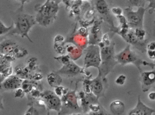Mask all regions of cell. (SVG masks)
Listing matches in <instances>:
<instances>
[{"instance_id":"6da1fadb","label":"cell","mask_w":155,"mask_h":115,"mask_svg":"<svg viewBox=\"0 0 155 115\" xmlns=\"http://www.w3.org/2000/svg\"><path fill=\"white\" fill-rule=\"evenodd\" d=\"M98 45L100 48L101 59L100 66L97 68L98 74L105 78L117 64L115 58V44L109 40L107 34H105Z\"/></svg>"},{"instance_id":"7a4b0ae2","label":"cell","mask_w":155,"mask_h":115,"mask_svg":"<svg viewBox=\"0 0 155 115\" xmlns=\"http://www.w3.org/2000/svg\"><path fill=\"white\" fill-rule=\"evenodd\" d=\"M12 23L13 27L8 34L26 38L30 42H33L29 36V33L32 28L37 24L34 15L25 13L24 9L20 8L13 17Z\"/></svg>"},{"instance_id":"3957f363","label":"cell","mask_w":155,"mask_h":115,"mask_svg":"<svg viewBox=\"0 0 155 115\" xmlns=\"http://www.w3.org/2000/svg\"><path fill=\"white\" fill-rule=\"evenodd\" d=\"M59 9V4L52 1H46L35 5V16L37 24L44 27L51 26L56 20Z\"/></svg>"},{"instance_id":"277c9868","label":"cell","mask_w":155,"mask_h":115,"mask_svg":"<svg viewBox=\"0 0 155 115\" xmlns=\"http://www.w3.org/2000/svg\"><path fill=\"white\" fill-rule=\"evenodd\" d=\"M116 60L117 64L124 66L127 64H132L134 65L140 73H142V66H148L154 69L153 63H150L143 60L131 48V46L127 44L126 47L118 54H116Z\"/></svg>"},{"instance_id":"5b68a950","label":"cell","mask_w":155,"mask_h":115,"mask_svg":"<svg viewBox=\"0 0 155 115\" xmlns=\"http://www.w3.org/2000/svg\"><path fill=\"white\" fill-rule=\"evenodd\" d=\"M92 7L99 20L105 22L114 32L117 29L115 25L114 15L111 11L106 0H91Z\"/></svg>"},{"instance_id":"8992f818","label":"cell","mask_w":155,"mask_h":115,"mask_svg":"<svg viewBox=\"0 0 155 115\" xmlns=\"http://www.w3.org/2000/svg\"><path fill=\"white\" fill-rule=\"evenodd\" d=\"M115 33L120 35L123 39L130 46H133L141 52H147V45L148 40L141 41L136 36L134 30L127 27H120L117 28Z\"/></svg>"},{"instance_id":"52a82bcc","label":"cell","mask_w":155,"mask_h":115,"mask_svg":"<svg viewBox=\"0 0 155 115\" xmlns=\"http://www.w3.org/2000/svg\"><path fill=\"white\" fill-rule=\"evenodd\" d=\"M146 10V8L143 7H139L136 11L129 7L123 10V15L126 19L129 28L133 30L144 28V19Z\"/></svg>"},{"instance_id":"ba28073f","label":"cell","mask_w":155,"mask_h":115,"mask_svg":"<svg viewBox=\"0 0 155 115\" xmlns=\"http://www.w3.org/2000/svg\"><path fill=\"white\" fill-rule=\"evenodd\" d=\"M84 51V66L86 69L90 67L98 68L101 63V53L99 45L88 44Z\"/></svg>"},{"instance_id":"9c48e42d","label":"cell","mask_w":155,"mask_h":115,"mask_svg":"<svg viewBox=\"0 0 155 115\" xmlns=\"http://www.w3.org/2000/svg\"><path fill=\"white\" fill-rule=\"evenodd\" d=\"M102 22L103 21L98 20L94 21L92 23L87 34L88 44L98 45L102 42L104 36L102 34Z\"/></svg>"},{"instance_id":"30bf717a","label":"cell","mask_w":155,"mask_h":115,"mask_svg":"<svg viewBox=\"0 0 155 115\" xmlns=\"http://www.w3.org/2000/svg\"><path fill=\"white\" fill-rule=\"evenodd\" d=\"M44 102L48 108L59 112L62 107V101L54 92L46 91L43 95Z\"/></svg>"},{"instance_id":"8fae6325","label":"cell","mask_w":155,"mask_h":115,"mask_svg":"<svg viewBox=\"0 0 155 115\" xmlns=\"http://www.w3.org/2000/svg\"><path fill=\"white\" fill-rule=\"evenodd\" d=\"M140 80L143 92H147L155 85V70L142 72Z\"/></svg>"},{"instance_id":"7c38bea8","label":"cell","mask_w":155,"mask_h":115,"mask_svg":"<svg viewBox=\"0 0 155 115\" xmlns=\"http://www.w3.org/2000/svg\"><path fill=\"white\" fill-rule=\"evenodd\" d=\"M23 80L16 76L11 75L7 77L2 83L1 89L5 90H16L21 87Z\"/></svg>"},{"instance_id":"4fadbf2b","label":"cell","mask_w":155,"mask_h":115,"mask_svg":"<svg viewBox=\"0 0 155 115\" xmlns=\"http://www.w3.org/2000/svg\"><path fill=\"white\" fill-rule=\"evenodd\" d=\"M104 79L98 74L96 78L88 81L87 84L92 94H94L97 99L100 97L103 96L104 94V85L103 82Z\"/></svg>"},{"instance_id":"5bb4252c","label":"cell","mask_w":155,"mask_h":115,"mask_svg":"<svg viewBox=\"0 0 155 115\" xmlns=\"http://www.w3.org/2000/svg\"><path fill=\"white\" fill-rule=\"evenodd\" d=\"M154 113H155V109L145 104L139 95L136 106L129 112L128 115H153Z\"/></svg>"},{"instance_id":"9a60e30c","label":"cell","mask_w":155,"mask_h":115,"mask_svg":"<svg viewBox=\"0 0 155 115\" xmlns=\"http://www.w3.org/2000/svg\"><path fill=\"white\" fill-rule=\"evenodd\" d=\"M81 68L73 61H69L58 70L56 73L58 74L65 75L71 76L79 74L81 72Z\"/></svg>"},{"instance_id":"2e32d148","label":"cell","mask_w":155,"mask_h":115,"mask_svg":"<svg viewBox=\"0 0 155 115\" xmlns=\"http://www.w3.org/2000/svg\"><path fill=\"white\" fill-rule=\"evenodd\" d=\"M18 44L12 40H5L0 43V53L6 54H12L14 50Z\"/></svg>"},{"instance_id":"e0dca14e","label":"cell","mask_w":155,"mask_h":115,"mask_svg":"<svg viewBox=\"0 0 155 115\" xmlns=\"http://www.w3.org/2000/svg\"><path fill=\"white\" fill-rule=\"evenodd\" d=\"M62 102L64 103V105L69 108L76 109L78 107L77 98L74 92H69L66 95L64 96Z\"/></svg>"},{"instance_id":"ac0fdd59","label":"cell","mask_w":155,"mask_h":115,"mask_svg":"<svg viewBox=\"0 0 155 115\" xmlns=\"http://www.w3.org/2000/svg\"><path fill=\"white\" fill-rule=\"evenodd\" d=\"M110 109L113 114L121 115L125 112V105L121 100H115L110 104Z\"/></svg>"},{"instance_id":"d6986e66","label":"cell","mask_w":155,"mask_h":115,"mask_svg":"<svg viewBox=\"0 0 155 115\" xmlns=\"http://www.w3.org/2000/svg\"><path fill=\"white\" fill-rule=\"evenodd\" d=\"M48 83L52 86L57 87L60 85V83L61 82V79L58 74L56 73H51L48 76Z\"/></svg>"},{"instance_id":"ffe728a7","label":"cell","mask_w":155,"mask_h":115,"mask_svg":"<svg viewBox=\"0 0 155 115\" xmlns=\"http://www.w3.org/2000/svg\"><path fill=\"white\" fill-rule=\"evenodd\" d=\"M28 53V51L25 49L18 45L14 50L12 54L16 59L24 58L25 57Z\"/></svg>"},{"instance_id":"44dd1931","label":"cell","mask_w":155,"mask_h":115,"mask_svg":"<svg viewBox=\"0 0 155 115\" xmlns=\"http://www.w3.org/2000/svg\"><path fill=\"white\" fill-rule=\"evenodd\" d=\"M146 0H128L127 5L128 7L133 8V7H144Z\"/></svg>"},{"instance_id":"7402d4cb","label":"cell","mask_w":155,"mask_h":115,"mask_svg":"<svg viewBox=\"0 0 155 115\" xmlns=\"http://www.w3.org/2000/svg\"><path fill=\"white\" fill-rule=\"evenodd\" d=\"M13 27V24L12 23L11 26H7L0 20V36L9 33L10 31L12 29Z\"/></svg>"},{"instance_id":"603a6c76","label":"cell","mask_w":155,"mask_h":115,"mask_svg":"<svg viewBox=\"0 0 155 115\" xmlns=\"http://www.w3.org/2000/svg\"><path fill=\"white\" fill-rule=\"evenodd\" d=\"M134 32L136 36H137L138 39L141 41L145 40L146 35V32L144 28H138V29H135Z\"/></svg>"},{"instance_id":"cb8c5ba5","label":"cell","mask_w":155,"mask_h":115,"mask_svg":"<svg viewBox=\"0 0 155 115\" xmlns=\"http://www.w3.org/2000/svg\"><path fill=\"white\" fill-rule=\"evenodd\" d=\"M126 79V76L125 75H121L116 79L115 83L119 85H124Z\"/></svg>"},{"instance_id":"d4e9b609","label":"cell","mask_w":155,"mask_h":115,"mask_svg":"<svg viewBox=\"0 0 155 115\" xmlns=\"http://www.w3.org/2000/svg\"><path fill=\"white\" fill-rule=\"evenodd\" d=\"M111 11L113 14L116 15V16L123 14V10L119 7H113L111 9Z\"/></svg>"},{"instance_id":"484cf974","label":"cell","mask_w":155,"mask_h":115,"mask_svg":"<svg viewBox=\"0 0 155 115\" xmlns=\"http://www.w3.org/2000/svg\"><path fill=\"white\" fill-rule=\"evenodd\" d=\"M146 2H148V4L147 10L150 9L153 11H155V0H146Z\"/></svg>"},{"instance_id":"4316f807","label":"cell","mask_w":155,"mask_h":115,"mask_svg":"<svg viewBox=\"0 0 155 115\" xmlns=\"http://www.w3.org/2000/svg\"><path fill=\"white\" fill-rule=\"evenodd\" d=\"M88 115H105L104 110L101 108V109L97 111H91L88 114Z\"/></svg>"},{"instance_id":"83f0119b","label":"cell","mask_w":155,"mask_h":115,"mask_svg":"<svg viewBox=\"0 0 155 115\" xmlns=\"http://www.w3.org/2000/svg\"><path fill=\"white\" fill-rule=\"evenodd\" d=\"M148 58L152 60L155 61V51H147Z\"/></svg>"},{"instance_id":"f1b7e54d","label":"cell","mask_w":155,"mask_h":115,"mask_svg":"<svg viewBox=\"0 0 155 115\" xmlns=\"http://www.w3.org/2000/svg\"><path fill=\"white\" fill-rule=\"evenodd\" d=\"M15 90H16V91H15V97H22V95H23L24 94L23 89H21V88H20L18 89Z\"/></svg>"},{"instance_id":"f546056e","label":"cell","mask_w":155,"mask_h":115,"mask_svg":"<svg viewBox=\"0 0 155 115\" xmlns=\"http://www.w3.org/2000/svg\"><path fill=\"white\" fill-rule=\"evenodd\" d=\"M155 51V41L147 43V51Z\"/></svg>"},{"instance_id":"4dcf8cb0","label":"cell","mask_w":155,"mask_h":115,"mask_svg":"<svg viewBox=\"0 0 155 115\" xmlns=\"http://www.w3.org/2000/svg\"><path fill=\"white\" fill-rule=\"evenodd\" d=\"M15 1H17V2H19L21 3V6L20 8L24 9V5L26 3L29 2L32 0H15Z\"/></svg>"},{"instance_id":"1f68e13d","label":"cell","mask_w":155,"mask_h":115,"mask_svg":"<svg viewBox=\"0 0 155 115\" xmlns=\"http://www.w3.org/2000/svg\"><path fill=\"white\" fill-rule=\"evenodd\" d=\"M148 97L150 100L152 101H155V92H151L148 95Z\"/></svg>"},{"instance_id":"d6a6232c","label":"cell","mask_w":155,"mask_h":115,"mask_svg":"<svg viewBox=\"0 0 155 115\" xmlns=\"http://www.w3.org/2000/svg\"><path fill=\"white\" fill-rule=\"evenodd\" d=\"M6 77L3 75L2 74L0 73V90H1V86H2V83L3 82Z\"/></svg>"},{"instance_id":"836d02e7","label":"cell","mask_w":155,"mask_h":115,"mask_svg":"<svg viewBox=\"0 0 155 115\" xmlns=\"http://www.w3.org/2000/svg\"><path fill=\"white\" fill-rule=\"evenodd\" d=\"M2 109H4L3 97L0 94V110H2Z\"/></svg>"},{"instance_id":"e575fe53","label":"cell","mask_w":155,"mask_h":115,"mask_svg":"<svg viewBox=\"0 0 155 115\" xmlns=\"http://www.w3.org/2000/svg\"><path fill=\"white\" fill-rule=\"evenodd\" d=\"M46 1H52V2H54L57 3V4H59V3L61 2L62 0H46Z\"/></svg>"},{"instance_id":"d590c367","label":"cell","mask_w":155,"mask_h":115,"mask_svg":"<svg viewBox=\"0 0 155 115\" xmlns=\"http://www.w3.org/2000/svg\"><path fill=\"white\" fill-rule=\"evenodd\" d=\"M154 66H155V61H154Z\"/></svg>"},{"instance_id":"8d00e7d4","label":"cell","mask_w":155,"mask_h":115,"mask_svg":"<svg viewBox=\"0 0 155 115\" xmlns=\"http://www.w3.org/2000/svg\"><path fill=\"white\" fill-rule=\"evenodd\" d=\"M84 1H91V0H84Z\"/></svg>"}]
</instances>
